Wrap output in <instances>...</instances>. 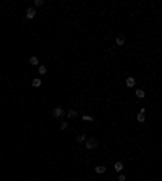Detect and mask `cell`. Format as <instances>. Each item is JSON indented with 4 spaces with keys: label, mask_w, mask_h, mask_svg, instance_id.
I'll list each match as a JSON object with an SVG mask.
<instances>
[{
    "label": "cell",
    "mask_w": 162,
    "mask_h": 181,
    "mask_svg": "<svg viewBox=\"0 0 162 181\" xmlns=\"http://www.w3.org/2000/svg\"><path fill=\"white\" fill-rule=\"evenodd\" d=\"M34 16H36V10H34V8H28L26 10V18L28 20H32Z\"/></svg>",
    "instance_id": "3"
},
{
    "label": "cell",
    "mask_w": 162,
    "mask_h": 181,
    "mask_svg": "<svg viewBox=\"0 0 162 181\" xmlns=\"http://www.w3.org/2000/svg\"><path fill=\"white\" fill-rule=\"evenodd\" d=\"M118 181H125V176H123V175H120V176H118Z\"/></svg>",
    "instance_id": "18"
},
{
    "label": "cell",
    "mask_w": 162,
    "mask_h": 181,
    "mask_svg": "<svg viewBox=\"0 0 162 181\" xmlns=\"http://www.w3.org/2000/svg\"><path fill=\"white\" fill-rule=\"evenodd\" d=\"M94 170H96V173L102 175V173H105V170H107V168H105V167H102V165H99V167H96Z\"/></svg>",
    "instance_id": "5"
},
{
    "label": "cell",
    "mask_w": 162,
    "mask_h": 181,
    "mask_svg": "<svg viewBox=\"0 0 162 181\" xmlns=\"http://www.w3.org/2000/svg\"><path fill=\"white\" fill-rule=\"evenodd\" d=\"M144 115H141V113H138V117H136V120H138V121H140V123H143V121H144Z\"/></svg>",
    "instance_id": "13"
},
{
    "label": "cell",
    "mask_w": 162,
    "mask_h": 181,
    "mask_svg": "<svg viewBox=\"0 0 162 181\" xmlns=\"http://www.w3.org/2000/svg\"><path fill=\"white\" fill-rule=\"evenodd\" d=\"M86 147H88V149H94V147H97V141L94 138L86 139Z\"/></svg>",
    "instance_id": "1"
},
{
    "label": "cell",
    "mask_w": 162,
    "mask_h": 181,
    "mask_svg": "<svg viewBox=\"0 0 162 181\" xmlns=\"http://www.w3.org/2000/svg\"><path fill=\"white\" fill-rule=\"evenodd\" d=\"M135 78H126V86H128V87H133V86H135Z\"/></svg>",
    "instance_id": "7"
},
{
    "label": "cell",
    "mask_w": 162,
    "mask_h": 181,
    "mask_svg": "<svg viewBox=\"0 0 162 181\" xmlns=\"http://www.w3.org/2000/svg\"><path fill=\"white\" fill-rule=\"evenodd\" d=\"M76 117H78L76 110H70V112H68V118H71V120H73V118H76Z\"/></svg>",
    "instance_id": "8"
},
{
    "label": "cell",
    "mask_w": 162,
    "mask_h": 181,
    "mask_svg": "<svg viewBox=\"0 0 162 181\" xmlns=\"http://www.w3.org/2000/svg\"><path fill=\"white\" fill-rule=\"evenodd\" d=\"M115 42H117V45H123L125 44V36H117V39H115Z\"/></svg>",
    "instance_id": "4"
},
{
    "label": "cell",
    "mask_w": 162,
    "mask_h": 181,
    "mask_svg": "<svg viewBox=\"0 0 162 181\" xmlns=\"http://www.w3.org/2000/svg\"><path fill=\"white\" fill-rule=\"evenodd\" d=\"M66 128H68V123L66 121H63L62 125H60V129H66Z\"/></svg>",
    "instance_id": "16"
},
{
    "label": "cell",
    "mask_w": 162,
    "mask_h": 181,
    "mask_svg": "<svg viewBox=\"0 0 162 181\" xmlns=\"http://www.w3.org/2000/svg\"><path fill=\"white\" fill-rule=\"evenodd\" d=\"M136 97H140V99H143V97H144V90L138 89V90H136Z\"/></svg>",
    "instance_id": "11"
},
{
    "label": "cell",
    "mask_w": 162,
    "mask_h": 181,
    "mask_svg": "<svg viewBox=\"0 0 162 181\" xmlns=\"http://www.w3.org/2000/svg\"><path fill=\"white\" fill-rule=\"evenodd\" d=\"M39 73H41V75H45V73H47V68H45V66H39Z\"/></svg>",
    "instance_id": "14"
},
{
    "label": "cell",
    "mask_w": 162,
    "mask_h": 181,
    "mask_svg": "<svg viewBox=\"0 0 162 181\" xmlns=\"http://www.w3.org/2000/svg\"><path fill=\"white\" fill-rule=\"evenodd\" d=\"M29 63H31V65H37L39 63L37 57H31V58H29Z\"/></svg>",
    "instance_id": "10"
},
{
    "label": "cell",
    "mask_w": 162,
    "mask_h": 181,
    "mask_svg": "<svg viewBox=\"0 0 162 181\" xmlns=\"http://www.w3.org/2000/svg\"><path fill=\"white\" fill-rule=\"evenodd\" d=\"M81 118H83L84 121H92V120H94V118H92V117H89V115H83Z\"/></svg>",
    "instance_id": "12"
},
{
    "label": "cell",
    "mask_w": 162,
    "mask_h": 181,
    "mask_svg": "<svg viewBox=\"0 0 162 181\" xmlns=\"http://www.w3.org/2000/svg\"><path fill=\"white\" fill-rule=\"evenodd\" d=\"M62 115H63V110H62L60 107H57V108H54V112H52V117H54V118H60V117H62Z\"/></svg>",
    "instance_id": "2"
},
{
    "label": "cell",
    "mask_w": 162,
    "mask_h": 181,
    "mask_svg": "<svg viewBox=\"0 0 162 181\" xmlns=\"http://www.w3.org/2000/svg\"><path fill=\"white\" fill-rule=\"evenodd\" d=\"M34 3H36V7H42L44 5V0H36Z\"/></svg>",
    "instance_id": "17"
},
{
    "label": "cell",
    "mask_w": 162,
    "mask_h": 181,
    "mask_svg": "<svg viewBox=\"0 0 162 181\" xmlns=\"http://www.w3.org/2000/svg\"><path fill=\"white\" fill-rule=\"evenodd\" d=\"M31 84H32V87H39V86L42 84V81L39 79V78H36V79H32V83H31Z\"/></svg>",
    "instance_id": "6"
},
{
    "label": "cell",
    "mask_w": 162,
    "mask_h": 181,
    "mask_svg": "<svg viewBox=\"0 0 162 181\" xmlns=\"http://www.w3.org/2000/svg\"><path fill=\"white\" fill-rule=\"evenodd\" d=\"M115 170L122 171V170H123V163H122V162H117V163H115Z\"/></svg>",
    "instance_id": "9"
},
{
    "label": "cell",
    "mask_w": 162,
    "mask_h": 181,
    "mask_svg": "<svg viewBox=\"0 0 162 181\" xmlns=\"http://www.w3.org/2000/svg\"><path fill=\"white\" fill-rule=\"evenodd\" d=\"M84 134H80V136H78V138H76V141H78V142H83V141H84Z\"/></svg>",
    "instance_id": "15"
}]
</instances>
